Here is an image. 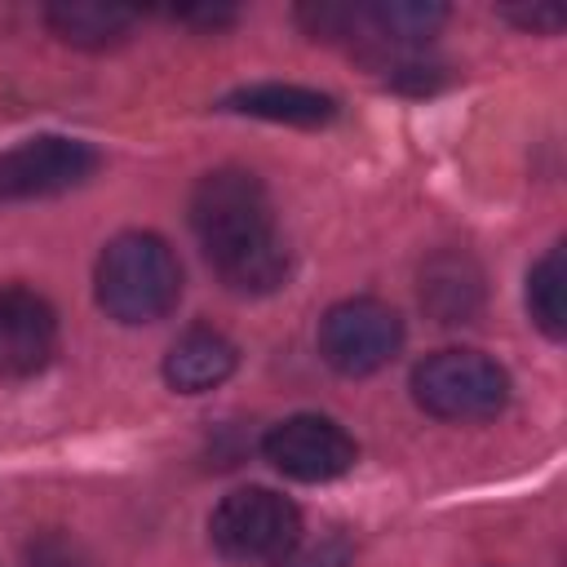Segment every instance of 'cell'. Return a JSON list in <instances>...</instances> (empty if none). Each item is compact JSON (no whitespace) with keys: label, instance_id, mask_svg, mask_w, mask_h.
I'll use <instances>...</instances> for the list:
<instances>
[{"label":"cell","instance_id":"obj_1","mask_svg":"<svg viewBox=\"0 0 567 567\" xmlns=\"http://www.w3.org/2000/svg\"><path fill=\"white\" fill-rule=\"evenodd\" d=\"M190 226L208 266L230 292H275L288 279V244L275 226L270 195L248 168H217L190 195Z\"/></svg>","mask_w":567,"mask_h":567},{"label":"cell","instance_id":"obj_2","mask_svg":"<svg viewBox=\"0 0 567 567\" xmlns=\"http://www.w3.org/2000/svg\"><path fill=\"white\" fill-rule=\"evenodd\" d=\"M97 306L120 323H155L182 297V266L173 248L151 230L115 235L97 257Z\"/></svg>","mask_w":567,"mask_h":567},{"label":"cell","instance_id":"obj_3","mask_svg":"<svg viewBox=\"0 0 567 567\" xmlns=\"http://www.w3.org/2000/svg\"><path fill=\"white\" fill-rule=\"evenodd\" d=\"M412 399L439 421H487L509 403V372L483 350H439L412 368Z\"/></svg>","mask_w":567,"mask_h":567},{"label":"cell","instance_id":"obj_4","mask_svg":"<svg viewBox=\"0 0 567 567\" xmlns=\"http://www.w3.org/2000/svg\"><path fill=\"white\" fill-rule=\"evenodd\" d=\"M208 536L217 554L235 563H275L288 558L301 536V509L270 487H239L221 496L208 518Z\"/></svg>","mask_w":567,"mask_h":567},{"label":"cell","instance_id":"obj_5","mask_svg":"<svg viewBox=\"0 0 567 567\" xmlns=\"http://www.w3.org/2000/svg\"><path fill=\"white\" fill-rule=\"evenodd\" d=\"M403 346V319L377 297H350L337 301L319 319V354L346 372V377H368L385 368Z\"/></svg>","mask_w":567,"mask_h":567},{"label":"cell","instance_id":"obj_6","mask_svg":"<svg viewBox=\"0 0 567 567\" xmlns=\"http://www.w3.org/2000/svg\"><path fill=\"white\" fill-rule=\"evenodd\" d=\"M97 168V151L75 137L40 133L9 151H0V204L13 199H44L80 186Z\"/></svg>","mask_w":567,"mask_h":567},{"label":"cell","instance_id":"obj_7","mask_svg":"<svg viewBox=\"0 0 567 567\" xmlns=\"http://www.w3.org/2000/svg\"><path fill=\"white\" fill-rule=\"evenodd\" d=\"M261 452L279 474H288L297 483H332V478L350 474L354 456H359L354 439L332 416H315V412L270 425L261 439Z\"/></svg>","mask_w":567,"mask_h":567},{"label":"cell","instance_id":"obj_8","mask_svg":"<svg viewBox=\"0 0 567 567\" xmlns=\"http://www.w3.org/2000/svg\"><path fill=\"white\" fill-rule=\"evenodd\" d=\"M58 350V315L53 306L22 288L9 284L0 288V377H35Z\"/></svg>","mask_w":567,"mask_h":567},{"label":"cell","instance_id":"obj_9","mask_svg":"<svg viewBox=\"0 0 567 567\" xmlns=\"http://www.w3.org/2000/svg\"><path fill=\"white\" fill-rule=\"evenodd\" d=\"M421 306L439 323H470L483 306V270L470 252H434L421 266Z\"/></svg>","mask_w":567,"mask_h":567},{"label":"cell","instance_id":"obj_10","mask_svg":"<svg viewBox=\"0 0 567 567\" xmlns=\"http://www.w3.org/2000/svg\"><path fill=\"white\" fill-rule=\"evenodd\" d=\"M239 354L217 328H186L164 354V381L177 394H204L235 372Z\"/></svg>","mask_w":567,"mask_h":567},{"label":"cell","instance_id":"obj_11","mask_svg":"<svg viewBox=\"0 0 567 567\" xmlns=\"http://www.w3.org/2000/svg\"><path fill=\"white\" fill-rule=\"evenodd\" d=\"M221 106L252 120H270V124H297V128H319L337 115V102L328 93L301 89V84H248V89H235Z\"/></svg>","mask_w":567,"mask_h":567},{"label":"cell","instance_id":"obj_12","mask_svg":"<svg viewBox=\"0 0 567 567\" xmlns=\"http://www.w3.org/2000/svg\"><path fill=\"white\" fill-rule=\"evenodd\" d=\"M44 22L53 27V35H62L75 49H111L133 27V13L128 9H115V4L71 0V4H49L44 9Z\"/></svg>","mask_w":567,"mask_h":567},{"label":"cell","instance_id":"obj_13","mask_svg":"<svg viewBox=\"0 0 567 567\" xmlns=\"http://www.w3.org/2000/svg\"><path fill=\"white\" fill-rule=\"evenodd\" d=\"M527 310L532 323L545 337H563L567 332V261H563V244H554L527 275Z\"/></svg>","mask_w":567,"mask_h":567},{"label":"cell","instance_id":"obj_14","mask_svg":"<svg viewBox=\"0 0 567 567\" xmlns=\"http://www.w3.org/2000/svg\"><path fill=\"white\" fill-rule=\"evenodd\" d=\"M22 567H93V558H89V549L75 536H66V532H40L27 545Z\"/></svg>","mask_w":567,"mask_h":567},{"label":"cell","instance_id":"obj_15","mask_svg":"<svg viewBox=\"0 0 567 567\" xmlns=\"http://www.w3.org/2000/svg\"><path fill=\"white\" fill-rule=\"evenodd\" d=\"M284 567H350V545L341 536H332V540H319L315 549L288 558Z\"/></svg>","mask_w":567,"mask_h":567},{"label":"cell","instance_id":"obj_16","mask_svg":"<svg viewBox=\"0 0 567 567\" xmlns=\"http://www.w3.org/2000/svg\"><path fill=\"white\" fill-rule=\"evenodd\" d=\"M501 18L518 22L523 31H545V35H554V31L563 27V13H558V9H549V4H532V9H501Z\"/></svg>","mask_w":567,"mask_h":567}]
</instances>
